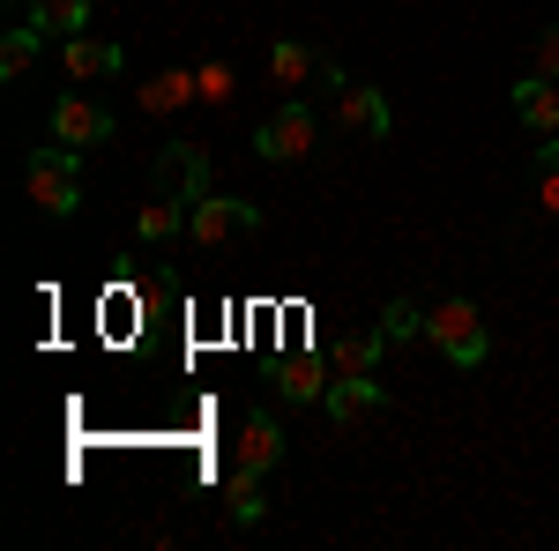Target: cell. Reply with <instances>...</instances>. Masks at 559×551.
Instances as JSON below:
<instances>
[{
    "label": "cell",
    "mask_w": 559,
    "mask_h": 551,
    "mask_svg": "<svg viewBox=\"0 0 559 551\" xmlns=\"http://www.w3.org/2000/svg\"><path fill=\"white\" fill-rule=\"evenodd\" d=\"M284 403H329V373H321V358H284Z\"/></svg>",
    "instance_id": "cell-18"
},
{
    "label": "cell",
    "mask_w": 559,
    "mask_h": 551,
    "mask_svg": "<svg viewBox=\"0 0 559 551\" xmlns=\"http://www.w3.org/2000/svg\"><path fill=\"white\" fill-rule=\"evenodd\" d=\"M157 194H179V202H202V194H210V157H202L194 142H173V149L157 157Z\"/></svg>",
    "instance_id": "cell-9"
},
{
    "label": "cell",
    "mask_w": 559,
    "mask_h": 551,
    "mask_svg": "<svg viewBox=\"0 0 559 551\" xmlns=\"http://www.w3.org/2000/svg\"><path fill=\"white\" fill-rule=\"evenodd\" d=\"M388 343H395L388 328H350V336H336V350H329V358H336V373H373Z\"/></svg>",
    "instance_id": "cell-15"
},
{
    "label": "cell",
    "mask_w": 559,
    "mask_h": 551,
    "mask_svg": "<svg viewBox=\"0 0 559 551\" xmlns=\"http://www.w3.org/2000/svg\"><path fill=\"white\" fill-rule=\"evenodd\" d=\"M530 187H537V209L559 216V134L537 142V157H530Z\"/></svg>",
    "instance_id": "cell-19"
},
{
    "label": "cell",
    "mask_w": 559,
    "mask_h": 551,
    "mask_svg": "<svg viewBox=\"0 0 559 551\" xmlns=\"http://www.w3.org/2000/svg\"><path fill=\"white\" fill-rule=\"evenodd\" d=\"M194 75H202V105H231V83H239V75H231L224 60H210V68H194Z\"/></svg>",
    "instance_id": "cell-22"
},
{
    "label": "cell",
    "mask_w": 559,
    "mask_h": 551,
    "mask_svg": "<svg viewBox=\"0 0 559 551\" xmlns=\"http://www.w3.org/2000/svg\"><path fill=\"white\" fill-rule=\"evenodd\" d=\"M306 149H313V105H306V97H284L254 128V157L261 165H299Z\"/></svg>",
    "instance_id": "cell-3"
},
{
    "label": "cell",
    "mask_w": 559,
    "mask_h": 551,
    "mask_svg": "<svg viewBox=\"0 0 559 551\" xmlns=\"http://www.w3.org/2000/svg\"><path fill=\"white\" fill-rule=\"evenodd\" d=\"M224 507H231V522H239V529H254L261 514H269V500H261V469H239V463H231V484H224Z\"/></svg>",
    "instance_id": "cell-17"
},
{
    "label": "cell",
    "mask_w": 559,
    "mask_h": 551,
    "mask_svg": "<svg viewBox=\"0 0 559 551\" xmlns=\"http://www.w3.org/2000/svg\"><path fill=\"white\" fill-rule=\"evenodd\" d=\"M38 45H45V31H38V23H15V31L0 38V75L15 83V75H23V68L38 60Z\"/></svg>",
    "instance_id": "cell-20"
},
{
    "label": "cell",
    "mask_w": 559,
    "mask_h": 551,
    "mask_svg": "<svg viewBox=\"0 0 559 551\" xmlns=\"http://www.w3.org/2000/svg\"><path fill=\"white\" fill-rule=\"evenodd\" d=\"M336 120H344L350 134H366V142H381V134L395 128V112H388V97L373 83H344L336 89Z\"/></svg>",
    "instance_id": "cell-11"
},
{
    "label": "cell",
    "mask_w": 559,
    "mask_h": 551,
    "mask_svg": "<svg viewBox=\"0 0 559 551\" xmlns=\"http://www.w3.org/2000/svg\"><path fill=\"white\" fill-rule=\"evenodd\" d=\"M381 410H388V387L373 373H336L329 381V418L336 424H366V418H381Z\"/></svg>",
    "instance_id": "cell-8"
},
{
    "label": "cell",
    "mask_w": 559,
    "mask_h": 551,
    "mask_svg": "<svg viewBox=\"0 0 559 551\" xmlns=\"http://www.w3.org/2000/svg\"><path fill=\"white\" fill-rule=\"evenodd\" d=\"M530 75H552V83H559V23L537 38V68H530Z\"/></svg>",
    "instance_id": "cell-23"
},
{
    "label": "cell",
    "mask_w": 559,
    "mask_h": 551,
    "mask_svg": "<svg viewBox=\"0 0 559 551\" xmlns=\"http://www.w3.org/2000/svg\"><path fill=\"white\" fill-rule=\"evenodd\" d=\"M90 15H97V0H31V23L45 38H83Z\"/></svg>",
    "instance_id": "cell-14"
},
{
    "label": "cell",
    "mask_w": 559,
    "mask_h": 551,
    "mask_svg": "<svg viewBox=\"0 0 559 551\" xmlns=\"http://www.w3.org/2000/svg\"><path fill=\"white\" fill-rule=\"evenodd\" d=\"M231 463L269 477V469L284 463V424L269 418V410H247V418H239V447H231Z\"/></svg>",
    "instance_id": "cell-10"
},
{
    "label": "cell",
    "mask_w": 559,
    "mask_h": 551,
    "mask_svg": "<svg viewBox=\"0 0 559 551\" xmlns=\"http://www.w3.org/2000/svg\"><path fill=\"white\" fill-rule=\"evenodd\" d=\"M426 343L440 350V358H448V366H463V373H471V366H485V350H492V343H485V313H477L471 298H448V306H432Z\"/></svg>",
    "instance_id": "cell-2"
},
{
    "label": "cell",
    "mask_w": 559,
    "mask_h": 551,
    "mask_svg": "<svg viewBox=\"0 0 559 551\" xmlns=\"http://www.w3.org/2000/svg\"><path fill=\"white\" fill-rule=\"evenodd\" d=\"M23 187H31V202L45 216H75L83 209V171H75V149L68 142H45L23 157Z\"/></svg>",
    "instance_id": "cell-1"
},
{
    "label": "cell",
    "mask_w": 559,
    "mask_h": 551,
    "mask_svg": "<svg viewBox=\"0 0 559 551\" xmlns=\"http://www.w3.org/2000/svg\"><path fill=\"white\" fill-rule=\"evenodd\" d=\"M231 231H261V209L254 202H239V194H202V202H194V216H187V239H194V247H224V239H231Z\"/></svg>",
    "instance_id": "cell-6"
},
{
    "label": "cell",
    "mask_w": 559,
    "mask_h": 551,
    "mask_svg": "<svg viewBox=\"0 0 559 551\" xmlns=\"http://www.w3.org/2000/svg\"><path fill=\"white\" fill-rule=\"evenodd\" d=\"M60 68H68V83H112L120 68H128V52L112 38H60Z\"/></svg>",
    "instance_id": "cell-7"
},
{
    "label": "cell",
    "mask_w": 559,
    "mask_h": 551,
    "mask_svg": "<svg viewBox=\"0 0 559 551\" xmlns=\"http://www.w3.org/2000/svg\"><path fill=\"white\" fill-rule=\"evenodd\" d=\"M426 321H432V313H418L411 298H388V306H381V328L395 343H418V336H426Z\"/></svg>",
    "instance_id": "cell-21"
},
{
    "label": "cell",
    "mask_w": 559,
    "mask_h": 551,
    "mask_svg": "<svg viewBox=\"0 0 559 551\" xmlns=\"http://www.w3.org/2000/svg\"><path fill=\"white\" fill-rule=\"evenodd\" d=\"M508 105H515V120L530 134H559V83L552 75H522V83L508 89Z\"/></svg>",
    "instance_id": "cell-13"
},
{
    "label": "cell",
    "mask_w": 559,
    "mask_h": 551,
    "mask_svg": "<svg viewBox=\"0 0 559 551\" xmlns=\"http://www.w3.org/2000/svg\"><path fill=\"white\" fill-rule=\"evenodd\" d=\"M52 142H68L75 157L83 149H105L112 142V112L97 97H83V89H68V97H52Z\"/></svg>",
    "instance_id": "cell-4"
},
{
    "label": "cell",
    "mask_w": 559,
    "mask_h": 551,
    "mask_svg": "<svg viewBox=\"0 0 559 551\" xmlns=\"http://www.w3.org/2000/svg\"><path fill=\"white\" fill-rule=\"evenodd\" d=\"M269 75L292 89V97H299V89H313V83H321V89H344L350 83L336 60H321V52H313V45H299V38H276V45H269Z\"/></svg>",
    "instance_id": "cell-5"
},
{
    "label": "cell",
    "mask_w": 559,
    "mask_h": 551,
    "mask_svg": "<svg viewBox=\"0 0 559 551\" xmlns=\"http://www.w3.org/2000/svg\"><path fill=\"white\" fill-rule=\"evenodd\" d=\"M187 216H194V202H179V194H157V202L142 209V224H134V239H142V247H157V239L187 231Z\"/></svg>",
    "instance_id": "cell-16"
},
{
    "label": "cell",
    "mask_w": 559,
    "mask_h": 551,
    "mask_svg": "<svg viewBox=\"0 0 559 551\" xmlns=\"http://www.w3.org/2000/svg\"><path fill=\"white\" fill-rule=\"evenodd\" d=\"M134 105L157 112V120H165V112H187V105H202V75H194V68H165V75H150V83L134 89Z\"/></svg>",
    "instance_id": "cell-12"
}]
</instances>
